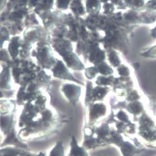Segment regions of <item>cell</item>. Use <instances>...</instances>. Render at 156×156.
<instances>
[{
  "mask_svg": "<svg viewBox=\"0 0 156 156\" xmlns=\"http://www.w3.org/2000/svg\"><path fill=\"white\" fill-rule=\"evenodd\" d=\"M1 148L11 146L28 149L26 142L22 141L18 136L17 128H15L13 116H1Z\"/></svg>",
  "mask_w": 156,
  "mask_h": 156,
  "instance_id": "6da1fadb",
  "label": "cell"
},
{
  "mask_svg": "<svg viewBox=\"0 0 156 156\" xmlns=\"http://www.w3.org/2000/svg\"><path fill=\"white\" fill-rule=\"evenodd\" d=\"M35 154L28 149L17 147L8 146L0 149V156H35Z\"/></svg>",
  "mask_w": 156,
  "mask_h": 156,
  "instance_id": "7a4b0ae2",
  "label": "cell"
},
{
  "mask_svg": "<svg viewBox=\"0 0 156 156\" xmlns=\"http://www.w3.org/2000/svg\"><path fill=\"white\" fill-rule=\"evenodd\" d=\"M88 150L85 147L79 144L76 137L72 135L70 140L67 156H90Z\"/></svg>",
  "mask_w": 156,
  "mask_h": 156,
  "instance_id": "3957f363",
  "label": "cell"
},
{
  "mask_svg": "<svg viewBox=\"0 0 156 156\" xmlns=\"http://www.w3.org/2000/svg\"><path fill=\"white\" fill-rule=\"evenodd\" d=\"M47 156H66L65 148L63 142L58 141L55 143Z\"/></svg>",
  "mask_w": 156,
  "mask_h": 156,
  "instance_id": "277c9868",
  "label": "cell"
},
{
  "mask_svg": "<svg viewBox=\"0 0 156 156\" xmlns=\"http://www.w3.org/2000/svg\"><path fill=\"white\" fill-rule=\"evenodd\" d=\"M110 61H111V63H113V65L117 66L118 65L119 62V57L116 54H115L114 53L112 54V55H110Z\"/></svg>",
  "mask_w": 156,
  "mask_h": 156,
  "instance_id": "5b68a950",
  "label": "cell"
},
{
  "mask_svg": "<svg viewBox=\"0 0 156 156\" xmlns=\"http://www.w3.org/2000/svg\"><path fill=\"white\" fill-rule=\"evenodd\" d=\"M70 0H58V5L61 8L66 7Z\"/></svg>",
  "mask_w": 156,
  "mask_h": 156,
  "instance_id": "8992f818",
  "label": "cell"
},
{
  "mask_svg": "<svg viewBox=\"0 0 156 156\" xmlns=\"http://www.w3.org/2000/svg\"><path fill=\"white\" fill-rule=\"evenodd\" d=\"M35 156H47V155H46L45 153H44L42 151H40L38 153H36Z\"/></svg>",
  "mask_w": 156,
  "mask_h": 156,
  "instance_id": "52a82bcc",
  "label": "cell"
},
{
  "mask_svg": "<svg viewBox=\"0 0 156 156\" xmlns=\"http://www.w3.org/2000/svg\"><path fill=\"white\" fill-rule=\"evenodd\" d=\"M150 53H153L155 55H156V48L150 50Z\"/></svg>",
  "mask_w": 156,
  "mask_h": 156,
  "instance_id": "ba28073f",
  "label": "cell"
}]
</instances>
